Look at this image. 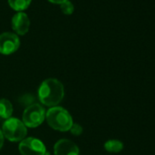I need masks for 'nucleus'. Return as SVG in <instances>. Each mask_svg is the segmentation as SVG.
Returning a JSON list of instances; mask_svg holds the SVG:
<instances>
[{
  "instance_id": "obj_1",
  "label": "nucleus",
  "mask_w": 155,
  "mask_h": 155,
  "mask_svg": "<svg viewBox=\"0 0 155 155\" xmlns=\"http://www.w3.org/2000/svg\"><path fill=\"white\" fill-rule=\"evenodd\" d=\"M64 97V87L56 79L44 81L38 89V99L42 104L48 107H56Z\"/></svg>"
},
{
  "instance_id": "obj_2",
  "label": "nucleus",
  "mask_w": 155,
  "mask_h": 155,
  "mask_svg": "<svg viewBox=\"0 0 155 155\" xmlns=\"http://www.w3.org/2000/svg\"><path fill=\"white\" fill-rule=\"evenodd\" d=\"M46 119L48 125L54 130L59 131L69 130L73 120L68 111L61 107H52L46 113Z\"/></svg>"
},
{
  "instance_id": "obj_3",
  "label": "nucleus",
  "mask_w": 155,
  "mask_h": 155,
  "mask_svg": "<svg viewBox=\"0 0 155 155\" xmlns=\"http://www.w3.org/2000/svg\"><path fill=\"white\" fill-rule=\"evenodd\" d=\"M3 135L10 141H22L27 136V127L20 120L17 118H9L2 127Z\"/></svg>"
},
{
  "instance_id": "obj_4",
  "label": "nucleus",
  "mask_w": 155,
  "mask_h": 155,
  "mask_svg": "<svg viewBox=\"0 0 155 155\" xmlns=\"http://www.w3.org/2000/svg\"><path fill=\"white\" fill-rule=\"evenodd\" d=\"M23 123L26 127L36 128L42 124L46 118V112L44 108L38 104L33 103L32 105L26 108L23 113Z\"/></svg>"
},
{
  "instance_id": "obj_5",
  "label": "nucleus",
  "mask_w": 155,
  "mask_h": 155,
  "mask_svg": "<svg viewBox=\"0 0 155 155\" xmlns=\"http://www.w3.org/2000/svg\"><path fill=\"white\" fill-rule=\"evenodd\" d=\"M19 151L22 155H46V147L40 140L30 137L20 141Z\"/></svg>"
},
{
  "instance_id": "obj_6",
  "label": "nucleus",
  "mask_w": 155,
  "mask_h": 155,
  "mask_svg": "<svg viewBox=\"0 0 155 155\" xmlns=\"http://www.w3.org/2000/svg\"><path fill=\"white\" fill-rule=\"evenodd\" d=\"M20 45L18 37L10 32H5L0 35V53L10 55L16 52Z\"/></svg>"
},
{
  "instance_id": "obj_7",
  "label": "nucleus",
  "mask_w": 155,
  "mask_h": 155,
  "mask_svg": "<svg viewBox=\"0 0 155 155\" xmlns=\"http://www.w3.org/2000/svg\"><path fill=\"white\" fill-rule=\"evenodd\" d=\"M54 153L55 155H80V150L73 141L62 139L55 144Z\"/></svg>"
},
{
  "instance_id": "obj_8",
  "label": "nucleus",
  "mask_w": 155,
  "mask_h": 155,
  "mask_svg": "<svg viewBox=\"0 0 155 155\" xmlns=\"http://www.w3.org/2000/svg\"><path fill=\"white\" fill-rule=\"evenodd\" d=\"M30 26V21L27 14L23 12H18L14 15L12 18V28L19 35H25Z\"/></svg>"
},
{
  "instance_id": "obj_9",
  "label": "nucleus",
  "mask_w": 155,
  "mask_h": 155,
  "mask_svg": "<svg viewBox=\"0 0 155 155\" xmlns=\"http://www.w3.org/2000/svg\"><path fill=\"white\" fill-rule=\"evenodd\" d=\"M13 113V106L8 100H0V118L8 120Z\"/></svg>"
},
{
  "instance_id": "obj_10",
  "label": "nucleus",
  "mask_w": 155,
  "mask_h": 155,
  "mask_svg": "<svg viewBox=\"0 0 155 155\" xmlns=\"http://www.w3.org/2000/svg\"><path fill=\"white\" fill-rule=\"evenodd\" d=\"M104 148L109 152H120L123 149V143L118 140H110L105 142Z\"/></svg>"
},
{
  "instance_id": "obj_11",
  "label": "nucleus",
  "mask_w": 155,
  "mask_h": 155,
  "mask_svg": "<svg viewBox=\"0 0 155 155\" xmlns=\"http://www.w3.org/2000/svg\"><path fill=\"white\" fill-rule=\"evenodd\" d=\"M8 3L13 9L17 11H22L28 8L31 0H8Z\"/></svg>"
},
{
  "instance_id": "obj_12",
  "label": "nucleus",
  "mask_w": 155,
  "mask_h": 155,
  "mask_svg": "<svg viewBox=\"0 0 155 155\" xmlns=\"http://www.w3.org/2000/svg\"><path fill=\"white\" fill-rule=\"evenodd\" d=\"M60 8H61V11L66 15H70L74 11V6L72 5L70 1H68V0L60 4Z\"/></svg>"
},
{
  "instance_id": "obj_13",
  "label": "nucleus",
  "mask_w": 155,
  "mask_h": 155,
  "mask_svg": "<svg viewBox=\"0 0 155 155\" xmlns=\"http://www.w3.org/2000/svg\"><path fill=\"white\" fill-rule=\"evenodd\" d=\"M19 101H20L21 104L28 107V106L32 105V103L34 102V97H33V95H29V94L28 95H24V96H22L20 98Z\"/></svg>"
},
{
  "instance_id": "obj_14",
  "label": "nucleus",
  "mask_w": 155,
  "mask_h": 155,
  "mask_svg": "<svg viewBox=\"0 0 155 155\" xmlns=\"http://www.w3.org/2000/svg\"><path fill=\"white\" fill-rule=\"evenodd\" d=\"M69 130H70L71 134H73V135H75V136H79V135H81V134L82 133L83 129H82V127H81L80 124H78V123H73Z\"/></svg>"
},
{
  "instance_id": "obj_15",
  "label": "nucleus",
  "mask_w": 155,
  "mask_h": 155,
  "mask_svg": "<svg viewBox=\"0 0 155 155\" xmlns=\"http://www.w3.org/2000/svg\"><path fill=\"white\" fill-rule=\"evenodd\" d=\"M4 144V135H3V132L1 131V130H0V149L2 148Z\"/></svg>"
},
{
  "instance_id": "obj_16",
  "label": "nucleus",
  "mask_w": 155,
  "mask_h": 155,
  "mask_svg": "<svg viewBox=\"0 0 155 155\" xmlns=\"http://www.w3.org/2000/svg\"><path fill=\"white\" fill-rule=\"evenodd\" d=\"M49 1L55 4H62L65 1H68V0H49Z\"/></svg>"
}]
</instances>
